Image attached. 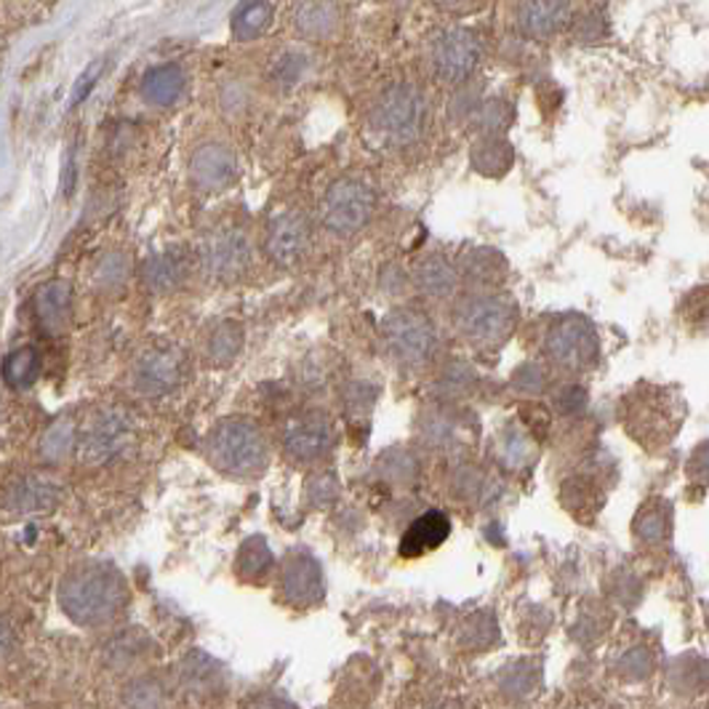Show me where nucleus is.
<instances>
[{
	"mask_svg": "<svg viewBox=\"0 0 709 709\" xmlns=\"http://www.w3.org/2000/svg\"><path fill=\"white\" fill-rule=\"evenodd\" d=\"M515 382H518L526 392H539L541 387H544V376H541L537 369H520Z\"/></svg>",
	"mask_w": 709,
	"mask_h": 709,
	"instance_id": "obj_39",
	"label": "nucleus"
},
{
	"mask_svg": "<svg viewBox=\"0 0 709 709\" xmlns=\"http://www.w3.org/2000/svg\"><path fill=\"white\" fill-rule=\"evenodd\" d=\"M72 307V283L65 278H56L43 283L35 294V317L48 336H59L70 326Z\"/></svg>",
	"mask_w": 709,
	"mask_h": 709,
	"instance_id": "obj_18",
	"label": "nucleus"
},
{
	"mask_svg": "<svg viewBox=\"0 0 709 709\" xmlns=\"http://www.w3.org/2000/svg\"><path fill=\"white\" fill-rule=\"evenodd\" d=\"M238 173L235 153L222 142H205L192 153L190 177L201 190H224Z\"/></svg>",
	"mask_w": 709,
	"mask_h": 709,
	"instance_id": "obj_15",
	"label": "nucleus"
},
{
	"mask_svg": "<svg viewBox=\"0 0 709 709\" xmlns=\"http://www.w3.org/2000/svg\"><path fill=\"white\" fill-rule=\"evenodd\" d=\"M472 164H475L481 173L496 177V173H504L513 166V149L499 136H488V139L477 142L475 149H472Z\"/></svg>",
	"mask_w": 709,
	"mask_h": 709,
	"instance_id": "obj_29",
	"label": "nucleus"
},
{
	"mask_svg": "<svg viewBox=\"0 0 709 709\" xmlns=\"http://www.w3.org/2000/svg\"><path fill=\"white\" fill-rule=\"evenodd\" d=\"M307 67H310L307 56L299 52V48H289V52H280L275 56V61H272L270 67V78L272 83L280 86V89H294L299 80L307 75Z\"/></svg>",
	"mask_w": 709,
	"mask_h": 709,
	"instance_id": "obj_31",
	"label": "nucleus"
},
{
	"mask_svg": "<svg viewBox=\"0 0 709 709\" xmlns=\"http://www.w3.org/2000/svg\"><path fill=\"white\" fill-rule=\"evenodd\" d=\"M499 457L509 466H526L533 459V443L518 427H509L499 438Z\"/></svg>",
	"mask_w": 709,
	"mask_h": 709,
	"instance_id": "obj_32",
	"label": "nucleus"
},
{
	"mask_svg": "<svg viewBox=\"0 0 709 709\" xmlns=\"http://www.w3.org/2000/svg\"><path fill=\"white\" fill-rule=\"evenodd\" d=\"M336 429L323 410L299 414L283 429V448L294 462H320L334 451Z\"/></svg>",
	"mask_w": 709,
	"mask_h": 709,
	"instance_id": "obj_10",
	"label": "nucleus"
},
{
	"mask_svg": "<svg viewBox=\"0 0 709 709\" xmlns=\"http://www.w3.org/2000/svg\"><path fill=\"white\" fill-rule=\"evenodd\" d=\"M41 371V354L35 347H19L3 360V379L11 390H27Z\"/></svg>",
	"mask_w": 709,
	"mask_h": 709,
	"instance_id": "obj_28",
	"label": "nucleus"
},
{
	"mask_svg": "<svg viewBox=\"0 0 709 709\" xmlns=\"http://www.w3.org/2000/svg\"><path fill=\"white\" fill-rule=\"evenodd\" d=\"M571 16V0H520L518 30L531 41H547L558 35Z\"/></svg>",
	"mask_w": 709,
	"mask_h": 709,
	"instance_id": "obj_17",
	"label": "nucleus"
},
{
	"mask_svg": "<svg viewBox=\"0 0 709 709\" xmlns=\"http://www.w3.org/2000/svg\"><path fill=\"white\" fill-rule=\"evenodd\" d=\"M240 347H243V331L240 326H235V323H222V326H216L214 331L209 334V339H205V352H209V358L220 365L238 358Z\"/></svg>",
	"mask_w": 709,
	"mask_h": 709,
	"instance_id": "obj_30",
	"label": "nucleus"
},
{
	"mask_svg": "<svg viewBox=\"0 0 709 709\" xmlns=\"http://www.w3.org/2000/svg\"><path fill=\"white\" fill-rule=\"evenodd\" d=\"M14 649V630L5 621H0V659Z\"/></svg>",
	"mask_w": 709,
	"mask_h": 709,
	"instance_id": "obj_40",
	"label": "nucleus"
},
{
	"mask_svg": "<svg viewBox=\"0 0 709 709\" xmlns=\"http://www.w3.org/2000/svg\"><path fill=\"white\" fill-rule=\"evenodd\" d=\"M451 533V522L443 513L432 509V513H425L416 522H410V528L403 533L401 541V555L403 558H419L429 550H438L440 544Z\"/></svg>",
	"mask_w": 709,
	"mask_h": 709,
	"instance_id": "obj_21",
	"label": "nucleus"
},
{
	"mask_svg": "<svg viewBox=\"0 0 709 709\" xmlns=\"http://www.w3.org/2000/svg\"><path fill=\"white\" fill-rule=\"evenodd\" d=\"M59 499V488L52 481L37 475H19L3 488L0 502L14 513H33V509H48Z\"/></svg>",
	"mask_w": 709,
	"mask_h": 709,
	"instance_id": "obj_20",
	"label": "nucleus"
},
{
	"mask_svg": "<svg viewBox=\"0 0 709 709\" xmlns=\"http://www.w3.org/2000/svg\"><path fill=\"white\" fill-rule=\"evenodd\" d=\"M280 587L283 597L296 608H310L326 597V576H323L320 563L310 552L296 550L285 558L283 571H280Z\"/></svg>",
	"mask_w": 709,
	"mask_h": 709,
	"instance_id": "obj_12",
	"label": "nucleus"
},
{
	"mask_svg": "<svg viewBox=\"0 0 709 709\" xmlns=\"http://www.w3.org/2000/svg\"><path fill=\"white\" fill-rule=\"evenodd\" d=\"M483 56V37L466 27L440 30L429 41L427 61L432 67L435 78L446 83H464L477 70Z\"/></svg>",
	"mask_w": 709,
	"mask_h": 709,
	"instance_id": "obj_6",
	"label": "nucleus"
},
{
	"mask_svg": "<svg viewBox=\"0 0 709 709\" xmlns=\"http://www.w3.org/2000/svg\"><path fill=\"white\" fill-rule=\"evenodd\" d=\"M145 285L155 294H168L177 291L187 278V257L182 251H164L147 259L145 270H142Z\"/></svg>",
	"mask_w": 709,
	"mask_h": 709,
	"instance_id": "obj_22",
	"label": "nucleus"
},
{
	"mask_svg": "<svg viewBox=\"0 0 709 709\" xmlns=\"http://www.w3.org/2000/svg\"><path fill=\"white\" fill-rule=\"evenodd\" d=\"M248 265H251V243L243 229L222 227L203 238L201 267L209 278L227 283V280L240 278Z\"/></svg>",
	"mask_w": 709,
	"mask_h": 709,
	"instance_id": "obj_8",
	"label": "nucleus"
},
{
	"mask_svg": "<svg viewBox=\"0 0 709 709\" xmlns=\"http://www.w3.org/2000/svg\"><path fill=\"white\" fill-rule=\"evenodd\" d=\"M289 22L302 41L326 43L339 35L341 9L336 0H296Z\"/></svg>",
	"mask_w": 709,
	"mask_h": 709,
	"instance_id": "obj_14",
	"label": "nucleus"
},
{
	"mask_svg": "<svg viewBox=\"0 0 709 709\" xmlns=\"http://www.w3.org/2000/svg\"><path fill=\"white\" fill-rule=\"evenodd\" d=\"M416 283L432 299H446L457 291L459 275L443 257H427L416 267Z\"/></svg>",
	"mask_w": 709,
	"mask_h": 709,
	"instance_id": "obj_25",
	"label": "nucleus"
},
{
	"mask_svg": "<svg viewBox=\"0 0 709 709\" xmlns=\"http://www.w3.org/2000/svg\"><path fill=\"white\" fill-rule=\"evenodd\" d=\"M597 334L582 317H565L547 336V354L565 371H587L597 360Z\"/></svg>",
	"mask_w": 709,
	"mask_h": 709,
	"instance_id": "obj_9",
	"label": "nucleus"
},
{
	"mask_svg": "<svg viewBox=\"0 0 709 709\" xmlns=\"http://www.w3.org/2000/svg\"><path fill=\"white\" fill-rule=\"evenodd\" d=\"M126 278H128V259L123 257V254L112 251L99 261L97 283L102 285V289H117V285L126 283Z\"/></svg>",
	"mask_w": 709,
	"mask_h": 709,
	"instance_id": "obj_34",
	"label": "nucleus"
},
{
	"mask_svg": "<svg viewBox=\"0 0 709 709\" xmlns=\"http://www.w3.org/2000/svg\"><path fill=\"white\" fill-rule=\"evenodd\" d=\"M59 603L75 624L104 627L126 608V578L108 563H83L65 576Z\"/></svg>",
	"mask_w": 709,
	"mask_h": 709,
	"instance_id": "obj_1",
	"label": "nucleus"
},
{
	"mask_svg": "<svg viewBox=\"0 0 709 709\" xmlns=\"http://www.w3.org/2000/svg\"><path fill=\"white\" fill-rule=\"evenodd\" d=\"M99 75H102V61H93L89 70L80 75V80L75 83V89H72V99H70L72 108H78V104L83 102L86 97H89L91 89H93V83L99 80Z\"/></svg>",
	"mask_w": 709,
	"mask_h": 709,
	"instance_id": "obj_37",
	"label": "nucleus"
},
{
	"mask_svg": "<svg viewBox=\"0 0 709 709\" xmlns=\"http://www.w3.org/2000/svg\"><path fill=\"white\" fill-rule=\"evenodd\" d=\"M205 453L216 470L243 481H254L270 464V446L261 429L240 416L222 419L211 429L205 438Z\"/></svg>",
	"mask_w": 709,
	"mask_h": 709,
	"instance_id": "obj_2",
	"label": "nucleus"
},
{
	"mask_svg": "<svg viewBox=\"0 0 709 709\" xmlns=\"http://www.w3.org/2000/svg\"><path fill=\"white\" fill-rule=\"evenodd\" d=\"M384 341L403 365H421L438 350V328L421 310L401 307L384 320Z\"/></svg>",
	"mask_w": 709,
	"mask_h": 709,
	"instance_id": "obj_5",
	"label": "nucleus"
},
{
	"mask_svg": "<svg viewBox=\"0 0 709 709\" xmlns=\"http://www.w3.org/2000/svg\"><path fill=\"white\" fill-rule=\"evenodd\" d=\"M518 310L513 299L502 294H472L457 310V326L472 345L496 347L513 334Z\"/></svg>",
	"mask_w": 709,
	"mask_h": 709,
	"instance_id": "obj_4",
	"label": "nucleus"
},
{
	"mask_svg": "<svg viewBox=\"0 0 709 709\" xmlns=\"http://www.w3.org/2000/svg\"><path fill=\"white\" fill-rule=\"evenodd\" d=\"M336 494H339V485L331 481V475L315 477L313 485H310V496H313L315 502H334Z\"/></svg>",
	"mask_w": 709,
	"mask_h": 709,
	"instance_id": "obj_38",
	"label": "nucleus"
},
{
	"mask_svg": "<svg viewBox=\"0 0 709 709\" xmlns=\"http://www.w3.org/2000/svg\"><path fill=\"white\" fill-rule=\"evenodd\" d=\"M184 379V354L171 347L147 350L134 365V387L139 395L158 397L177 390Z\"/></svg>",
	"mask_w": 709,
	"mask_h": 709,
	"instance_id": "obj_11",
	"label": "nucleus"
},
{
	"mask_svg": "<svg viewBox=\"0 0 709 709\" xmlns=\"http://www.w3.org/2000/svg\"><path fill=\"white\" fill-rule=\"evenodd\" d=\"M72 438H75L72 421L70 419H56L54 425L48 427V432L43 435V443H41L43 457L52 459V462H59V459L65 457L67 451H70Z\"/></svg>",
	"mask_w": 709,
	"mask_h": 709,
	"instance_id": "obj_33",
	"label": "nucleus"
},
{
	"mask_svg": "<svg viewBox=\"0 0 709 709\" xmlns=\"http://www.w3.org/2000/svg\"><path fill=\"white\" fill-rule=\"evenodd\" d=\"M310 246V227L304 222L302 214L285 211L272 220L270 229H267V251L278 265H296L299 259L307 254Z\"/></svg>",
	"mask_w": 709,
	"mask_h": 709,
	"instance_id": "obj_16",
	"label": "nucleus"
},
{
	"mask_svg": "<svg viewBox=\"0 0 709 709\" xmlns=\"http://www.w3.org/2000/svg\"><path fill=\"white\" fill-rule=\"evenodd\" d=\"M272 27V5L267 0H243L233 14V33L240 43L259 41Z\"/></svg>",
	"mask_w": 709,
	"mask_h": 709,
	"instance_id": "obj_24",
	"label": "nucleus"
},
{
	"mask_svg": "<svg viewBox=\"0 0 709 709\" xmlns=\"http://www.w3.org/2000/svg\"><path fill=\"white\" fill-rule=\"evenodd\" d=\"M272 565H275V555H272L270 544L261 537H251L240 544L238 558H235V571L238 578L246 584H261L270 576Z\"/></svg>",
	"mask_w": 709,
	"mask_h": 709,
	"instance_id": "obj_23",
	"label": "nucleus"
},
{
	"mask_svg": "<svg viewBox=\"0 0 709 709\" xmlns=\"http://www.w3.org/2000/svg\"><path fill=\"white\" fill-rule=\"evenodd\" d=\"M382 472L390 477L392 483H410L416 477V472H419V464H416V459L410 457V453H403V451H395V453H387L382 462Z\"/></svg>",
	"mask_w": 709,
	"mask_h": 709,
	"instance_id": "obj_35",
	"label": "nucleus"
},
{
	"mask_svg": "<svg viewBox=\"0 0 709 709\" xmlns=\"http://www.w3.org/2000/svg\"><path fill=\"white\" fill-rule=\"evenodd\" d=\"M371 126L390 145H414L427 126L425 93L410 83L390 86L373 104Z\"/></svg>",
	"mask_w": 709,
	"mask_h": 709,
	"instance_id": "obj_3",
	"label": "nucleus"
},
{
	"mask_svg": "<svg viewBox=\"0 0 709 709\" xmlns=\"http://www.w3.org/2000/svg\"><path fill=\"white\" fill-rule=\"evenodd\" d=\"M443 3H462V0H443Z\"/></svg>",
	"mask_w": 709,
	"mask_h": 709,
	"instance_id": "obj_41",
	"label": "nucleus"
},
{
	"mask_svg": "<svg viewBox=\"0 0 709 709\" xmlns=\"http://www.w3.org/2000/svg\"><path fill=\"white\" fill-rule=\"evenodd\" d=\"M187 91V75L179 65H158L149 67L139 83L142 99L149 104V108H173L179 99L184 97Z\"/></svg>",
	"mask_w": 709,
	"mask_h": 709,
	"instance_id": "obj_19",
	"label": "nucleus"
},
{
	"mask_svg": "<svg viewBox=\"0 0 709 709\" xmlns=\"http://www.w3.org/2000/svg\"><path fill=\"white\" fill-rule=\"evenodd\" d=\"M131 435H134V425L126 410H102L83 435V459L93 464L108 462L131 443Z\"/></svg>",
	"mask_w": 709,
	"mask_h": 709,
	"instance_id": "obj_13",
	"label": "nucleus"
},
{
	"mask_svg": "<svg viewBox=\"0 0 709 709\" xmlns=\"http://www.w3.org/2000/svg\"><path fill=\"white\" fill-rule=\"evenodd\" d=\"M182 680L192 694H209V690L220 688L222 667L205 653L192 651L182 662Z\"/></svg>",
	"mask_w": 709,
	"mask_h": 709,
	"instance_id": "obj_27",
	"label": "nucleus"
},
{
	"mask_svg": "<svg viewBox=\"0 0 709 709\" xmlns=\"http://www.w3.org/2000/svg\"><path fill=\"white\" fill-rule=\"evenodd\" d=\"M619 669L621 675L630 677V680H643V677L653 669V656L643 649V645H640V649H632L624 659H621Z\"/></svg>",
	"mask_w": 709,
	"mask_h": 709,
	"instance_id": "obj_36",
	"label": "nucleus"
},
{
	"mask_svg": "<svg viewBox=\"0 0 709 709\" xmlns=\"http://www.w3.org/2000/svg\"><path fill=\"white\" fill-rule=\"evenodd\" d=\"M669 520L672 509L664 499H651L640 507V513L634 515V537L649 541V544H656V541H664L669 537Z\"/></svg>",
	"mask_w": 709,
	"mask_h": 709,
	"instance_id": "obj_26",
	"label": "nucleus"
},
{
	"mask_svg": "<svg viewBox=\"0 0 709 709\" xmlns=\"http://www.w3.org/2000/svg\"><path fill=\"white\" fill-rule=\"evenodd\" d=\"M376 205V192L358 177H341L323 198V222L336 235H354L365 227Z\"/></svg>",
	"mask_w": 709,
	"mask_h": 709,
	"instance_id": "obj_7",
	"label": "nucleus"
}]
</instances>
